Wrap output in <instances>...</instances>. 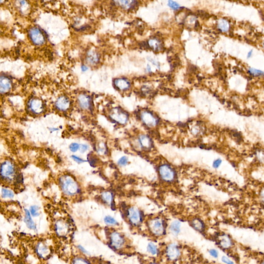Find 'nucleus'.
I'll return each instance as SVG.
<instances>
[{
  "label": "nucleus",
  "mask_w": 264,
  "mask_h": 264,
  "mask_svg": "<svg viewBox=\"0 0 264 264\" xmlns=\"http://www.w3.org/2000/svg\"><path fill=\"white\" fill-rule=\"evenodd\" d=\"M138 144L140 147L145 150L151 149L152 147V140L151 138L147 135L141 134L138 138Z\"/></svg>",
  "instance_id": "9b49d317"
},
{
  "label": "nucleus",
  "mask_w": 264,
  "mask_h": 264,
  "mask_svg": "<svg viewBox=\"0 0 264 264\" xmlns=\"http://www.w3.org/2000/svg\"><path fill=\"white\" fill-rule=\"evenodd\" d=\"M191 225H192V227L197 231L202 232L204 230V228H205L204 224L203 221L199 219L196 218V219L192 220Z\"/></svg>",
  "instance_id": "f3484780"
},
{
  "label": "nucleus",
  "mask_w": 264,
  "mask_h": 264,
  "mask_svg": "<svg viewBox=\"0 0 264 264\" xmlns=\"http://www.w3.org/2000/svg\"><path fill=\"white\" fill-rule=\"evenodd\" d=\"M82 70L83 71H86L87 70H88V67H86V65H82Z\"/></svg>",
  "instance_id": "37998d69"
},
{
  "label": "nucleus",
  "mask_w": 264,
  "mask_h": 264,
  "mask_svg": "<svg viewBox=\"0 0 264 264\" xmlns=\"http://www.w3.org/2000/svg\"><path fill=\"white\" fill-rule=\"evenodd\" d=\"M70 105V101L65 96L60 97L56 102V108L63 111L68 110Z\"/></svg>",
  "instance_id": "ddd939ff"
},
{
  "label": "nucleus",
  "mask_w": 264,
  "mask_h": 264,
  "mask_svg": "<svg viewBox=\"0 0 264 264\" xmlns=\"http://www.w3.org/2000/svg\"><path fill=\"white\" fill-rule=\"evenodd\" d=\"M222 163V161L220 159H217L215 160V161L213 163V166L214 168H218Z\"/></svg>",
  "instance_id": "4c0bfd02"
},
{
  "label": "nucleus",
  "mask_w": 264,
  "mask_h": 264,
  "mask_svg": "<svg viewBox=\"0 0 264 264\" xmlns=\"http://www.w3.org/2000/svg\"><path fill=\"white\" fill-rule=\"evenodd\" d=\"M110 117L113 120L121 124H125L129 119V116L126 112L118 108L112 110Z\"/></svg>",
  "instance_id": "1a4fd4ad"
},
{
  "label": "nucleus",
  "mask_w": 264,
  "mask_h": 264,
  "mask_svg": "<svg viewBox=\"0 0 264 264\" xmlns=\"http://www.w3.org/2000/svg\"><path fill=\"white\" fill-rule=\"evenodd\" d=\"M129 162V159L126 156H122L118 161V164L120 166H126Z\"/></svg>",
  "instance_id": "c85d7f7f"
},
{
  "label": "nucleus",
  "mask_w": 264,
  "mask_h": 264,
  "mask_svg": "<svg viewBox=\"0 0 264 264\" xmlns=\"http://www.w3.org/2000/svg\"><path fill=\"white\" fill-rule=\"evenodd\" d=\"M25 212H26V216H25L24 221L26 222V224L30 229H35L36 225H35V224L33 221V220L32 219L30 212L28 210H26Z\"/></svg>",
  "instance_id": "6ab92c4d"
},
{
  "label": "nucleus",
  "mask_w": 264,
  "mask_h": 264,
  "mask_svg": "<svg viewBox=\"0 0 264 264\" xmlns=\"http://www.w3.org/2000/svg\"><path fill=\"white\" fill-rule=\"evenodd\" d=\"M88 149V145H82L80 147V151L81 153H84Z\"/></svg>",
  "instance_id": "a19ab883"
},
{
  "label": "nucleus",
  "mask_w": 264,
  "mask_h": 264,
  "mask_svg": "<svg viewBox=\"0 0 264 264\" xmlns=\"http://www.w3.org/2000/svg\"><path fill=\"white\" fill-rule=\"evenodd\" d=\"M29 106L30 110L35 114H40L43 110V105L42 101L37 99L30 101Z\"/></svg>",
  "instance_id": "f8f14e48"
},
{
  "label": "nucleus",
  "mask_w": 264,
  "mask_h": 264,
  "mask_svg": "<svg viewBox=\"0 0 264 264\" xmlns=\"http://www.w3.org/2000/svg\"><path fill=\"white\" fill-rule=\"evenodd\" d=\"M181 230V222L178 220H175L171 223L169 227V230L171 234L174 236H177L180 233Z\"/></svg>",
  "instance_id": "a211bd4d"
},
{
  "label": "nucleus",
  "mask_w": 264,
  "mask_h": 264,
  "mask_svg": "<svg viewBox=\"0 0 264 264\" xmlns=\"http://www.w3.org/2000/svg\"><path fill=\"white\" fill-rule=\"evenodd\" d=\"M148 227L151 233L157 237L163 236L166 233V222L160 218H155L149 221Z\"/></svg>",
  "instance_id": "f257e3e1"
},
{
  "label": "nucleus",
  "mask_w": 264,
  "mask_h": 264,
  "mask_svg": "<svg viewBox=\"0 0 264 264\" xmlns=\"http://www.w3.org/2000/svg\"><path fill=\"white\" fill-rule=\"evenodd\" d=\"M147 250L150 253H151L153 255H157L159 253V249L157 247L156 245L152 243H148L147 246Z\"/></svg>",
  "instance_id": "5701e85b"
},
{
  "label": "nucleus",
  "mask_w": 264,
  "mask_h": 264,
  "mask_svg": "<svg viewBox=\"0 0 264 264\" xmlns=\"http://www.w3.org/2000/svg\"><path fill=\"white\" fill-rule=\"evenodd\" d=\"M125 239L123 236L118 232H114L112 233L110 236V245L112 248L116 250H119L123 248L125 245Z\"/></svg>",
  "instance_id": "39448f33"
},
{
  "label": "nucleus",
  "mask_w": 264,
  "mask_h": 264,
  "mask_svg": "<svg viewBox=\"0 0 264 264\" xmlns=\"http://www.w3.org/2000/svg\"><path fill=\"white\" fill-rule=\"evenodd\" d=\"M262 264H264V262H263V263Z\"/></svg>",
  "instance_id": "49530a36"
},
{
  "label": "nucleus",
  "mask_w": 264,
  "mask_h": 264,
  "mask_svg": "<svg viewBox=\"0 0 264 264\" xmlns=\"http://www.w3.org/2000/svg\"><path fill=\"white\" fill-rule=\"evenodd\" d=\"M126 217L129 222L133 226H138L143 222V214L138 208L131 207L126 212Z\"/></svg>",
  "instance_id": "20e7f679"
},
{
  "label": "nucleus",
  "mask_w": 264,
  "mask_h": 264,
  "mask_svg": "<svg viewBox=\"0 0 264 264\" xmlns=\"http://www.w3.org/2000/svg\"><path fill=\"white\" fill-rule=\"evenodd\" d=\"M15 173V168L13 164L10 161L3 163L1 168V174L2 178L10 180Z\"/></svg>",
  "instance_id": "0eeeda50"
},
{
  "label": "nucleus",
  "mask_w": 264,
  "mask_h": 264,
  "mask_svg": "<svg viewBox=\"0 0 264 264\" xmlns=\"http://www.w3.org/2000/svg\"><path fill=\"white\" fill-rule=\"evenodd\" d=\"M222 261L226 264H234V263L233 261H232L231 260H230L228 257H226L225 256L222 257Z\"/></svg>",
  "instance_id": "58836bf2"
},
{
  "label": "nucleus",
  "mask_w": 264,
  "mask_h": 264,
  "mask_svg": "<svg viewBox=\"0 0 264 264\" xmlns=\"http://www.w3.org/2000/svg\"><path fill=\"white\" fill-rule=\"evenodd\" d=\"M219 26L220 30H221L222 31H224V32H226L227 30H228V28H229V24L227 23V22L224 20H222L221 22H220Z\"/></svg>",
  "instance_id": "c756f323"
},
{
  "label": "nucleus",
  "mask_w": 264,
  "mask_h": 264,
  "mask_svg": "<svg viewBox=\"0 0 264 264\" xmlns=\"http://www.w3.org/2000/svg\"><path fill=\"white\" fill-rule=\"evenodd\" d=\"M102 198L106 203L110 204L111 206L114 205V196L112 192H104L102 195Z\"/></svg>",
  "instance_id": "aec40b11"
},
{
  "label": "nucleus",
  "mask_w": 264,
  "mask_h": 264,
  "mask_svg": "<svg viewBox=\"0 0 264 264\" xmlns=\"http://www.w3.org/2000/svg\"><path fill=\"white\" fill-rule=\"evenodd\" d=\"M71 157L75 161H76L77 163L79 164H81V163H84L86 161H85L83 159H82L81 158H80L79 157L77 156H75V155H72L71 156Z\"/></svg>",
  "instance_id": "c9c22d12"
},
{
  "label": "nucleus",
  "mask_w": 264,
  "mask_h": 264,
  "mask_svg": "<svg viewBox=\"0 0 264 264\" xmlns=\"http://www.w3.org/2000/svg\"><path fill=\"white\" fill-rule=\"evenodd\" d=\"M261 198H262V201L263 202V203H264V190H263L262 192H261Z\"/></svg>",
  "instance_id": "79ce46f5"
},
{
  "label": "nucleus",
  "mask_w": 264,
  "mask_h": 264,
  "mask_svg": "<svg viewBox=\"0 0 264 264\" xmlns=\"http://www.w3.org/2000/svg\"><path fill=\"white\" fill-rule=\"evenodd\" d=\"M166 255L169 260L175 261L179 259L181 255V250L179 245L176 243H171L166 249Z\"/></svg>",
  "instance_id": "6e6552de"
},
{
  "label": "nucleus",
  "mask_w": 264,
  "mask_h": 264,
  "mask_svg": "<svg viewBox=\"0 0 264 264\" xmlns=\"http://www.w3.org/2000/svg\"></svg>",
  "instance_id": "de8ad7c7"
},
{
  "label": "nucleus",
  "mask_w": 264,
  "mask_h": 264,
  "mask_svg": "<svg viewBox=\"0 0 264 264\" xmlns=\"http://www.w3.org/2000/svg\"><path fill=\"white\" fill-rule=\"evenodd\" d=\"M115 86L117 87L118 88L124 90L126 89H129L130 87V84L128 80L124 79H118L115 80Z\"/></svg>",
  "instance_id": "dca6fc26"
},
{
  "label": "nucleus",
  "mask_w": 264,
  "mask_h": 264,
  "mask_svg": "<svg viewBox=\"0 0 264 264\" xmlns=\"http://www.w3.org/2000/svg\"><path fill=\"white\" fill-rule=\"evenodd\" d=\"M201 129L199 126H195L192 129V133L193 135H197L201 133Z\"/></svg>",
  "instance_id": "72a5a7b5"
},
{
  "label": "nucleus",
  "mask_w": 264,
  "mask_h": 264,
  "mask_svg": "<svg viewBox=\"0 0 264 264\" xmlns=\"http://www.w3.org/2000/svg\"><path fill=\"white\" fill-rule=\"evenodd\" d=\"M80 106L85 110L89 109L91 107V99L89 96L86 94H81L78 98Z\"/></svg>",
  "instance_id": "2eb2a0df"
},
{
  "label": "nucleus",
  "mask_w": 264,
  "mask_h": 264,
  "mask_svg": "<svg viewBox=\"0 0 264 264\" xmlns=\"http://www.w3.org/2000/svg\"><path fill=\"white\" fill-rule=\"evenodd\" d=\"M80 145L77 143H72L69 146L70 151L72 152H76L80 149Z\"/></svg>",
  "instance_id": "7c9ffc66"
},
{
  "label": "nucleus",
  "mask_w": 264,
  "mask_h": 264,
  "mask_svg": "<svg viewBox=\"0 0 264 264\" xmlns=\"http://www.w3.org/2000/svg\"><path fill=\"white\" fill-rule=\"evenodd\" d=\"M140 118L143 124L149 128L156 126L159 120L154 115L148 111H144L141 114Z\"/></svg>",
  "instance_id": "423d86ee"
},
{
  "label": "nucleus",
  "mask_w": 264,
  "mask_h": 264,
  "mask_svg": "<svg viewBox=\"0 0 264 264\" xmlns=\"http://www.w3.org/2000/svg\"><path fill=\"white\" fill-rule=\"evenodd\" d=\"M147 69L148 70V71H150V70H151V68H150V67L149 65H148V66Z\"/></svg>",
  "instance_id": "a18cd8bd"
},
{
  "label": "nucleus",
  "mask_w": 264,
  "mask_h": 264,
  "mask_svg": "<svg viewBox=\"0 0 264 264\" xmlns=\"http://www.w3.org/2000/svg\"><path fill=\"white\" fill-rule=\"evenodd\" d=\"M29 36L30 39L35 45H43L45 43V37L39 28H34L30 29Z\"/></svg>",
  "instance_id": "9d476101"
},
{
  "label": "nucleus",
  "mask_w": 264,
  "mask_h": 264,
  "mask_svg": "<svg viewBox=\"0 0 264 264\" xmlns=\"http://www.w3.org/2000/svg\"><path fill=\"white\" fill-rule=\"evenodd\" d=\"M61 185L63 192L69 196H73L77 193L79 187L74 180L70 177H63L61 180Z\"/></svg>",
  "instance_id": "f03ea898"
},
{
  "label": "nucleus",
  "mask_w": 264,
  "mask_h": 264,
  "mask_svg": "<svg viewBox=\"0 0 264 264\" xmlns=\"http://www.w3.org/2000/svg\"><path fill=\"white\" fill-rule=\"evenodd\" d=\"M1 193V196L3 198H12L14 196V194L11 190L5 188H3L2 189Z\"/></svg>",
  "instance_id": "393cba45"
},
{
  "label": "nucleus",
  "mask_w": 264,
  "mask_h": 264,
  "mask_svg": "<svg viewBox=\"0 0 264 264\" xmlns=\"http://www.w3.org/2000/svg\"><path fill=\"white\" fill-rule=\"evenodd\" d=\"M37 252L39 255H40L41 256L45 257L48 254L49 251H48V248H46L43 245L41 244V245H38L37 248Z\"/></svg>",
  "instance_id": "b1692460"
},
{
  "label": "nucleus",
  "mask_w": 264,
  "mask_h": 264,
  "mask_svg": "<svg viewBox=\"0 0 264 264\" xmlns=\"http://www.w3.org/2000/svg\"><path fill=\"white\" fill-rule=\"evenodd\" d=\"M149 45L152 48H153V49L154 50L159 48V47H160V45H159V41L155 39L150 40L149 42Z\"/></svg>",
  "instance_id": "2f4dec72"
},
{
  "label": "nucleus",
  "mask_w": 264,
  "mask_h": 264,
  "mask_svg": "<svg viewBox=\"0 0 264 264\" xmlns=\"http://www.w3.org/2000/svg\"><path fill=\"white\" fill-rule=\"evenodd\" d=\"M116 2L119 3L120 5H121L122 7H123L124 8H129L133 6V3H134V2L129 1H116Z\"/></svg>",
  "instance_id": "a878e982"
},
{
  "label": "nucleus",
  "mask_w": 264,
  "mask_h": 264,
  "mask_svg": "<svg viewBox=\"0 0 264 264\" xmlns=\"http://www.w3.org/2000/svg\"><path fill=\"white\" fill-rule=\"evenodd\" d=\"M39 208L36 205L32 206L30 207V213L34 217H37L39 215Z\"/></svg>",
  "instance_id": "cd10ccee"
},
{
  "label": "nucleus",
  "mask_w": 264,
  "mask_h": 264,
  "mask_svg": "<svg viewBox=\"0 0 264 264\" xmlns=\"http://www.w3.org/2000/svg\"><path fill=\"white\" fill-rule=\"evenodd\" d=\"M159 172L161 180L166 182H172L175 180L176 176L175 171L167 164H163L159 166Z\"/></svg>",
  "instance_id": "7ed1b4c3"
},
{
  "label": "nucleus",
  "mask_w": 264,
  "mask_h": 264,
  "mask_svg": "<svg viewBox=\"0 0 264 264\" xmlns=\"http://www.w3.org/2000/svg\"><path fill=\"white\" fill-rule=\"evenodd\" d=\"M168 5L170 7L174 10H179L180 8V5L178 3L173 1H170L168 2Z\"/></svg>",
  "instance_id": "473e14b6"
},
{
  "label": "nucleus",
  "mask_w": 264,
  "mask_h": 264,
  "mask_svg": "<svg viewBox=\"0 0 264 264\" xmlns=\"http://www.w3.org/2000/svg\"><path fill=\"white\" fill-rule=\"evenodd\" d=\"M87 59L89 63L94 64L97 63L99 61V56L98 54L93 51H90L88 53Z\"/></svg>",
  "instance_id": "412c9836"
},
{
  "label": "nucleus",
  "mask_w": 264,
  "mask_h": 264,
  "mask_svg": "<svg viewBox=\"0 0 264 264\" xmlns=\"http://www.w3.org/2000/svg\"><path fill=\"white\" fill-rule=\"evenodd\" d=\"M104 221L106 224L111 225H114L118 224V222L115 219V218H114L110 216H108L105 217L104 218Z\"/></svg>",
  "instance_id": "bb28decb"
},
{
  "label": "nucleus",
  "mask_w": 264,
  "mask_h": 264,
  "mask_svg": "<svg viewBox=\"0 0 264 264\" xmlns=\"http://www.w3.org/2000/svg\"><path fill=\"white\" fill-rule=\"evenodd\" d=\"M73 264H89L86 260L82 259L81 258H78L75 259L73 262Z\"/></svg>",
  "instance_id": "f704fd0d"
},
{
  "label": "nucleus",
  "mask_w": 264,
  "mask_h": 264,
  "mask_svg": "<svg viewBox=\"0 0 264 264\" xmlns=\"http://www.w3.org/2000/svg\"><path fill=\"white\" fill-rule=\"evenodd\" d=\"M220 245L223 248H227L231 245V241L227 236H223L220 241Z\"/></svg>",
  "instance_id": "4be33fe9"
},
{
  "label": "nucleus",
  "mask_w": 264,
  "mask_h": 264,
  "mask_svg": "<svg viewBox=\"0 0 264 264\" xmlns=\"http://www.w3.org/2000/svg\"><path fill=\"white\" fill-rule=\"evenodd\" d=\"M252 51H250L249 52V53L248 54V58H249V57H251V56L252 55Z\"/></svg>",
  "instance_id": "c03bdc74"
},
{
  "label": "nucleus",
  "mask_w": 264,
  "mask_h": 264,
  "mask_svg": "<svg viewBox=\"0 0 264 264\" xmlns=\"http://www.w3.org/2000/svg\"><path fill=\"white\" fill-rule=\"evenodd\" d=\"M249 71L251 73V74H252L254 75H256V76L259 75H261L263 74V72L261 71L256 70V69H250Z\"/></svg>",
  "instance_id": "e433bc0d"
},
{
  "label": "nucleus",
  "mask_w": 264,
  "mask_h": 264,
  "mask_svg": "<svg viewBox=\"0 0 264 264\" xmlns=\"http://www.w3.org/2000/svg\"><path fill=\"white\" fill-rule=\"evenodd\" d=\"M209 253L213 257H215V258L218 257V253L217 250H215V249H211L209 251Z\"/></svg>",
  "instance_id": "ea45409f"
},
{
  "label": "nucleus",
  "mask_w": 264,
  "mask_h": 264,
  "mask_svg": "<svg viewBox=\"0 0 264 264\" xmlns=\"http://www.w3.org/2000/svg\"><path fill=\"white\" fill-rule=\"evenodd\" d=\"M12 86V82L9 78L1 76L0 79V90L1 93H5L10 90Z\"/></svg>",
  "instance_id": "4468645a"
}]
</instances>
